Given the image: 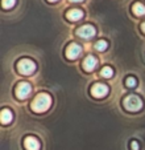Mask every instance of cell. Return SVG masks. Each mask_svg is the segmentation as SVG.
Returning <instances> with one entry per match:
<instances>
[{"instance_id": "6da1fadb", "label": "cell", "mask_w": 145, "mask_h": 150, "mask_svg": "<svg viewBox=\"0 0 145 150\" xmlns=\"http://www.w3.org/2000/svg\"><path fill=\"white\" fill-rule=\"evenodd\" d=\"M52 104V97L47 93H40L38 96H36V98L32 102V110L36 112V113H42V112H46L47 109L50 108Z\"/></svg>"}, {"instance_id": "7a4b0ae2", "label": "cell", "mask_w": 145, "mask_h": 150, "mask_svg": "<svg viewBox=\"0 0 145 150\" xmlns=\"http://www.w3.org/2000/svg\"><path fill=\"white\" fill-rule=\"evenodd\" d=\"M124 108L129 112H137L142 108V101L136 94H129L124 98Z\"/></svg>"}, {"instance_id": "3957f363", "label": "cell", "mask_w": 145, "mask_h": 150, "mask_svg": "<svg viewBox=\"0 0 145 150\" xmlns=\"http://www.w3.org/2000/svg\"><path fill=\"white\" fill-rule=\"evenodd\" d=\"M17 71H19L21 74L29 76V74H32L34 71H36V64L29 59H22L17 62Z\"/></svg>"}, {"instance_id": "277c9868", "label": "cell", "mask_w": 145, "mask_h": 150, "mask_svg": "<svg viewBox=\"0 0 145 150\" xmlns=\"http://www.w3.org/2000/svg\"><path fill=\"white\" fill-rule=\"evenodd\" d=\"M31 92H32L31 84H28V82H20V84H17L15 93H16L17 98L24 100V98H26V97L29 96V93H31Z\"/></svg>"}, {"instance_id": "5b68a950", "label": "cell", "mask_w": 145, "mask_h": 150, "mask_svg": "<svg viewBox=\"0 0 145 150\" xmlns=\"http://www.w3.org/2000/svg\"><path fill=\"white\" fill-rule=\"evenodd\" d=\"M95 33H96L95 28L92 25H90V24H86V25L77 29V35L79 37H82V39H91V37L95 36Z\"/></svg>"}, {"instance_id": "8992f818", "label": "cell", "mask_w": 145, "mask_h": 150, "mask_svg": "<svg viewBox=\"0 0 145 150\" xmlns=\"http://www.w3.org/2000/svg\"><path fill=\"white\" fill-rule=\"evenodd\" d=\"M81 53H82L81 45H78V44H75V42H71V44H70V45L66 48V57L69 60L78 59Z\"/></svg>"}, {"instance_id": "52a82bcc", "label": "cell", "mask_w": 145, "mask_h": 150, "mask_svg": "<svg viewBox=\"0 0 145 150\" xmlns=\"http://www.w3.org/2000/svg\"><path fill=\"white\" fill-rule=\"evenodd\" d=\"M107 93H108V86H107V85H104V84H95V85H92L91 94L94 97L100 98V97L106 96Z\"/></svg>"}, {"instance_id": "ba28073f", "label": "cell", "mask_w": 145, "mask_h": 150, "mask_svg": "<svg viewBox=\"0 0 145 150\" xmlns=\"http://www.w3.org/2000/svg\"><path fill=\"white\" fill-rule=\"evenodd\" d=\"M96 65H98V60L95 59L94 56H87L86 59L83 60V68H84V71H87V72L94 71Z\"/></svg>"}, {"instance_id": "9c48e42d", "label": "cell", "mask_w": 145, "mask_h": 150, "mask_svg": "<svg viewBox=\"0 0 145 150\" xmlns=\"http://www.w3.org/2000/svg\"><path fill=\"white\" fill-rule=\"evenodd\" d=\"M24 146L26 150H38L40 149V142L34 137H26L24 141Z\"/></svg>"}, {"instance_id": "30bf717a", "label": "cell", "mask_w": 145, "mask_h": 150, "mask_svg": "<svg viewBox=\"0 0 145 150\" xmlns=\"http://www.w3.org/2000/svg\"><path fill=\"white\" fill-rule=\"evenodd\" d=\"M66 17L71 21H77V20H81L83 17V11L78 8H74V9H70L69 12L66 13Z\"/></svg>"}, {"instance_id": "8fae6325", "label": "cell", "mask_w": 145, "mask_h": 150, "mask_svg": "<svg viewBox=\"0 0 145 150\" xmlns=\"http://www.w3.org/2000/svg\"><path fill=\"white\" fill-rule=\"evenodd\" d=\"M12 118H13V116H12L11 110H8V109H3L1 110V113H0V121H1V124H4V125L9 124L12 121Z\"/></svg>"}, {"instance_id": "7c38bea8", "label": "cell", "mask_w": 145, "mask_h": 150, "mask_svg": "<svg viewBox=\"0 0 145 150\" xmlns=\"http://www.w3.org/2000/svg\"><path fill=\"white\" fill-rule=\"evenodd\" d=\"M132 11L136 16H144L145 15V6L141 3H135L133 7H132Z\"/></svg>"}, {"instance_id": "4fadbf2b", "label": "cell", "mask_w": 145, "mask_h": 150, "mask_svg": "<svg viewBox=\"0 0 145 150\" xmlns=\"http://www.w3.org/2000/svg\"><path fill=\"white\" fill-rule=\"evenodd\" d=\"M107 47H108V42L104 41V40H99L98 42H95V49L99 52H103L107 49Z\"/></svg>"}, {"instance_id": "5bb4252c", "label": "cell", "mask_w": 145, "mask_h": 150, "mask_svg": "<svg viewBox=\"0 0 145 150\" xmlns=\"http://www.w3.org/2000/svg\"><path fill=\"white\" fill-rule=\"evenodd\" d=\"M100 74L104 77V79H111L112 74H114V71H112V68H109V67H104V68L102 69Z\"/></svg>"}, {"instance_id": "9a60e30c", "label": "cell", "mask_w": 145, "mask_h": 150, "mask_svg": "<svg viewBox=\"0 0 145 150\" xmlns=\"http://www.w3.org/2000/svg\"><path fill=\"white\" fill-rule=\"evenodd\" d=\"M15 4H16V0H1V6H3V8H6V9L12 8Z\"/></svg>"}, {"instance_id": "2e32d148", "label": "cell", "mask_w": 145, "mask_h": 150, "mask_svg": "<svg viewBox=\"0 0 145 150\" xmlns=\"http://www.w3.org/2000/svg\"><path fill=\"white\" fill-rule=\"evenodd\" d=\"M136 79L135 77H128V79L125 80V85L127 86H129V88H133V86H136Z\"/></svg>"}, {"instance_id": "e0dca14e", "label": "cell", "mask_w": 145, "mask_h": 150, "mask_svg": "<svg viewBox=\"0 0 145 150\" xmlns=\"http://www.w3.org/2000/svg\"><path fill=\"white\" fill-rule=\"evenodd\" d=\"M131 147H132V150H139V149H140L139 144H137L136 141H132V142H131Z\"/></svg>"}, {"instance_id": "ac0fdd59", "label": "cell", "mask_w": 145, "mask_h": 150, "mask_svg": "<svg viewBox=\"0 0 145 150\" xmlns=\"http://www.w3.org/2000/svg\"><path fill=\"white\" fill-rule=\"evenodd\" d=\"M141 29H142V32L145 33V23H142V24H141Z\"/></svg>"}, {"instance_id": "d6986e66", "label": "cell", "mask_w": 145, "mask_h": 150, "mask_svg": "<svg viewBox=\"0 0 145 150\" xmlns=\"http://www.w3.org/2000/svg\"><path fill=\"white\" fill-rule=\"evenodd\" d=\"M70 1H75V3H79V1H82V0H70Z\"/></svg>"}, {"instance_id": "ffe728a7", "label": "cell", "mask_w": 145, "mask_h": 150, "mask_svg": "<svg viewBox=\"0 0 145 150\" xmlns=\"http://www.w3.org/2000/svg\"><path fill=\"white\" fill-rule=\"evenodd\" d=\"M49 1H50V3H54V1H57V0H49Z\"/></svg>"}]
</instances>
